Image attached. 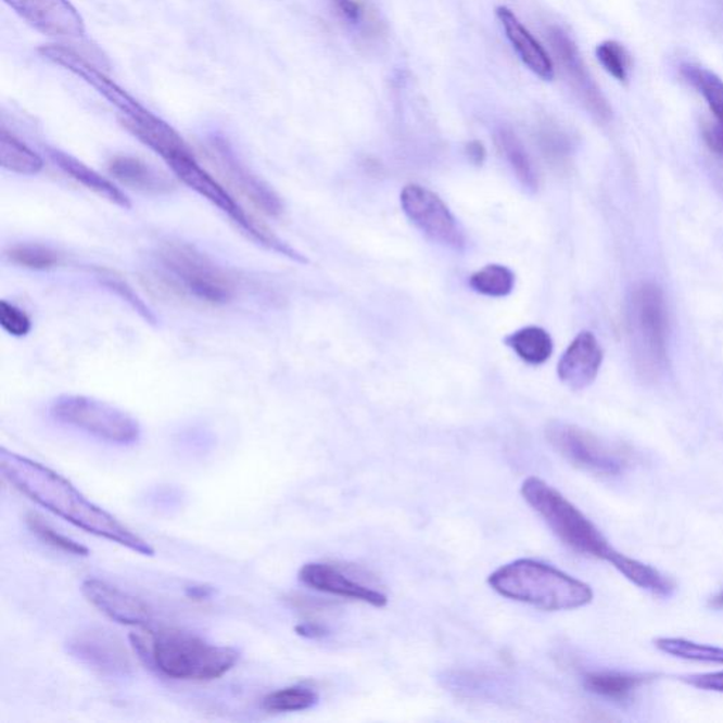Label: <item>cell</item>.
<instances>
[{"label": "cell", "instance_id": "1", "mask_svg": "<svg viewBox=\"0 0 723 723\" xmlns=\"http://www.w3.org/2000/svg\"><path fill=\"white\" fill-rule=\"evenodd\" d=\"M0 469L3 478L27 499L75 528L119 544L140 556H154V548L144 538L110 511L92 504L68 479L53 469L7 449L0 453Z\"/></svg>", "mask_w": 723, "mask_h": 723}, {"label": "cell", "instance_id": "2", "mask_svg": "<svg viewBox=\"0 0 723 723\" xmlns=\"http://www.w3.org/2000/svg\"><path fill=\"white\" fill-rule=\"evenodd\" d=\"M130 642L150 669L172 680H218L241 659L234 647L213 645L180 629L142 627L130 635Z\"/></svg>", "mask_w": 723, "mask_h": 723}, {"label": "cell", "instance_id": "3", "mask_svg": "<svg viewBox=\"0 0 723 723\" xmlns=\"http://www.w3.org/2000/svg\"><path fill=\"white\" fill-rule=\"evenodd\" d=\"M487 582L505 598L548 612L579 609L594 599V591L585 582L529 558L500 567Z\"/></svg>", "mask_w": 723, "mask_h": 723}, {"label": "cell", "instance_id": "4", "mask_svg": "<svg viewBox=\"0 0 723 723\" xmlns=\"http://www.w3.org/2000/svg\"><path fill=\"white\" fill-rule=\"evenodd\" d=\"M156 262L163 283L173 293L214 305L227 304L234 297L233 276L190 243H163Z\"/></svg>", "mask_w": 723, "mask_h": 723}, {"label": "cell", "instance_id": "5", "mask_svg": "<svg viewBox=\"0 0 723 723\" xmlns=\"http://www.w3.org/2000/svg\"><path fill=\"white\" fill-rule=\"evenodd\" d=\"M521 496L546 521L553 533L572 550L608 561L614 548L579 507L542 479L530 477L521 485Z\"/></svg>", "mask_w": 723, "mask_h": 723}, {"label": "cell", "instance_id": "6", "mask_svg": "<svg viewBox=\"0 0 723 723\" xmlns=\"http://www.w3.org/2000/svg\"><path fill=\"white\" fill-rule=\"evenodd\" d=\"M172 172L185 182L187 187L194 190L211 204L217 206L220 213L227 215L234 225L252 241L259 243V245L270 249V251L280 253L291 261L307 263L308 261L295 251V249L288 245V243L280 241L274 233L267 231L262 225L257 224L255 219L242 208L241 204L233 199L223 186L205 168L200 166L196 162L194 154L190 149L182 150V152L174 154V156L164 160Z\"/></svg>", "mask_w": 723, "mask_h": 723}, {"label": "cell", "instance_id": "7", "mask_svg": "<svg viewBox=\"0 0 723 723\" xmlns=\"http://www.w3.org/2000/svg\"><path fill=\"white\" fill-rule=\"evenodd\" d=\"M629 333L638 368L657 373L665 368L669 313L663 291L652 283L638 284L629 303Z\"/></svg>", "mask_w": 723, "mask_h": 723}, {"label": "cell", "instance_id": "8", "mask_svg": "<svg viewBox=\"0 0 723 723\" xmlns=\"http://www.w3.org/2000/svg\"><path fill=\"white\" fill-rule=\"evenodd\" d=\"M51 416L61 424L115 445H131L140 439V426L129 413L93 397L61 396L51 405Z\"/></svg>", "mask_w": 723, "mask_h": 723}, {"label": "cell", "instance_id": "9", "mask_svg": "<svg viewBox=\"0 0 723 723\" xmlns=\"http://www.w3.org/2000/svg\"><path fill=\"white\" fill-rule=\"evenodd\" d=\"M548 443L574 467L599 477L621 475L629 465L627 451L567 422L547 427Z\"/></svg>", "mask_w": 723, "mask_h": 723}, {"label": "cell", "instance_id": "10", "mask_svg": "<svg viewBox=\"0 0 723 723\" xmlns=\"http://www.w3.org/2000/svg\"><path fill=\"white\" fill-rule=\"evenodd\" d=\"M39 53L41 58L77 75L89 87L96 89L112 106L116 107V111L122 115V124L126 129L143 128V126L153 124L157 119L158 116L145 110L130 93L117 86L114 79L107 78L105 74L93 67L77 51L64 46L50 45L40 47Z\"/></svg>", "mask_w": 723, "mask_h": 723}, {"label": "cell", "instance_id": "11", "mask_svg": "<svg viewBox=\"0 0 723 723\" xmlns=\"http://www.w3.org/2000/svg\"><path fill=\"white\" fill-rule=\"evenodd\" d=\"M407 218L431 241L454 251H462L467 241L457 218L435 192L419 185H408L401 194Z\"/></svg>", "mask_w": 723, "mask_h": 723}, {"label": "cell", "instance_id": "12", "mask_svg": "<svg viewBox=\"0 0 723 723\" xmlns=\"http://www.w3.org/2000/svg\"><path fill=\"white\" fill-rule=\"evenodd\" d=\"M210 156L217 164L219 172L227 177L229 185L241 192L256 210L274 218L283 214V201L277 192L248 168L224 139L211 140Z\"/></svg>", "mask_w": 723, "mask_h": 723}, {"label": "cell", "instance_id": "13", "mask_svg": "<svg viewBox=\"0 0 723 723\" xmlns=\"http://www.w3.org/2000/svg\"><path fill=\"white\" fill-rule=\"evenodd\" d=\"M554 54L562 67L572 89L579 96L582 105L595 117L596 120L608 124L612 119V107L607 98L600 92L598 86L591 77L588 68L582 60L579 49L567 33L553 27L548 33Z\"/></svg>", "mask_w": 723, "mask_h": 723}, {"label": "cell", "instance_id": "14", "mask_svg": "<svg viewBox=\"0 0 723 723\" xmlns=\"http://www.w3.org/2000/svg\"><path fill=\"white\" fill-rule=\"evenodd\" d=\"M67 651L79 663L105 677H125L131 670L125 646L119 638L102 629L77 633L67 642Z\"/></svg>", "mask_w": 723, "mask_h": 723}, {"label": "cell", "instance_id": "15", "mask_svg": "<svg viewBox=\"0 0 723 723\" xmlns=\"http://www.w3.org/2000/svg\"><path fill=\"white\" fill-rule=\"evenodd\" d=\"M33 29L49 37L79 39L86 22L69 0H4Z\"/></svg>", "mask_w": 723, "mask_h": 723}, {"label": "cell", "instance_id": "16", "mask_svg": "<svg viewBox=\"0 0 723 723\" xmlns=\"http://www.w3.org/2000/svg\"><path fill=\"white\" fill-rule=\"evenodd\" d=\"M81 593L93 608L111 621L138 627H148L152 622L153 612L148 604L105 581L88 579L83 582Z\"/></svg>", "mask_w": 723, "mask_h": 723}, {"label": "cell", "instance_id": "17", "mask_svg": "<svg viewBox=\"0 0 723 723\" xmlns=\"http://www.w3.org/2000/svg\"><path fill=\"white\" fill-rule=\"evenodd\" d=\"M602 362V346L594 333L581 332L558 362V378L572 391H584L595 382Z\"/></svg>", "mask_w": 723, "mask_h": 723}, {"label": "cell", "instance_id": "18", "mask_svg": "<svg viewBox=\"0 0 723 723\" xmlns=\"http://www.w3.org/2000/svg\"><path fill=\"white\" fill-rule=\"evenodd\" d=\"M299 580L308 588L318 593L341 596V598L360 600V602L372 605L375 608H383L388 605V596L380 591L369 588L359 582L347 579L337 567L324 565V562H308L299 572Z\"/></svg>", "mask_w": 723, "mask_h": 723}, {"label": "cell", "instance_id": "19", "mask_svg": "<svg viewBox=\"0 0 723 723\" xmlns=\"http://www.w3.org/2000/svg\"><path fill=\"white\" fill-rule=\"evenodd\" d=\"M496 17L504 27L507 40L510 41L511 47H513L520 60L523 61L525 67L544 81H551L554 78L553 61L548 58L543 46L534 39L532 33L525 29L523 23L509 8L497 7Z\"/></svg>", "mask_w": 723, "mask_h": 723}, {"label": "cell", "instance_id": "20", "mask_svg": "<svg viewBox=\"0 0 723 723\" xmlns=\"http://www.w3.org/2000/svg\"><path fill=\"white\" fill-rule=\"evenodd\" d=\"M49 156L67 176L74 178L88 190L96 192L101 199L110 201L111 204L120 206V208H131L130 200L124 191L117 189L114 182L107 180L102 174L88 167L86 163L79 162L78 158L61 152L58 149H49Z\"/></svg>", "mask_w": 723, "mask_h": 723}, {"label": "cell", "instance_id": "21", "mask_svg": "<svg viewBox=\"0 0 723 723\" xmlns=\"http://www.w3.org/2000/svg\"><path fill=\"white\" fill-rule=\"evenodd\" d=\"M107 170L122 185L145 192V194H168L174 189V185L168 178L138 157L116 156L107 164Z\"/></svg>", "mask_w": 723, "mask_h": 723}, {"label": "cell", "instance_id": "22", "mask_svg": "<svg viewBox=\"0 0 723 723\" xmlns=\"http://www.w3.org/2000/svg\"><path fill=\"white\" fill-rule=\"evenodd\" d=\"M624 579L638 586V588L649 591V593L659 596H670L674 593V585L665 575L643 562L624 556V554L613 550L608 558Z\"/></svg>", "mask_w": 723, "mask_h": 723}, {"label": "cell", "instance_id": "23", "mask_svg": "<svg viewBox=\"0 0 723 723\" xmlns=\"http://www.w3.org/2000/svg\"><path fill=\"white\" fill-rule=\"evenodd\" d=\"M0 164L18 176H36L45 168L43 158L4 128L0 131Z\"/></svg>", "mask_w": 723, "mask_h": 723}, {"label": "cell", "instance_id": "24", "mask_svg": "<svg viewBox=\"0 0 723 723\" xmlns=\"http://www.w3.org/2000/svg\"><path fill=\"white\" fill-rule=\"evenodd\" d=\"M496 139L502 153L505 154L507 163H509V166L516 174V178H518L520 185L523 186L525 190L533 192L537 191V172H535L532 158H530L528 150L524 149L518 135L509 128H502L497 131Z\"/></svg>", "mask_w": 723, "mask_h": 723}, {"label": "cell", "instance_id": "25", "mask_svg": "<svg viewBox=\"0 0 723 723\" xmlns=\"http://www.w3.org/2000/svg\"><path fill=\"white\" fill-rule=\"evenodd\" d=\"M646 675L618 673V671H599L584 677V687L599 697L623 701L631 697L646 681Z\"/></svg>", "mask_w": 723, "mask_h": 723}, {"label": "cell", "instance_id": "26", "mask_svg": "<svg viewBox=\"0 0 723 723\" xmlns=\"http://www.w3.org/2000/svg\"><path fill=\"white\" fill-rule=\"evenodd\" d=\"M506 345L530 365H542L550 359L553 340L550 333L540 327H525L506 337Z\"/></svg>", "mask_w": 723, "mask_h": 723}, {"label": "cell", "instance_id": "27", "mask_svg": "<svg viewBox=\"0 0 723 723\" xmlns=\"http://www.w3.org/2000/svg\"><path fill=\"white\" fill-rule=\"evenodd\" d=\"M681 75L706 98L716 122L723 125V81L715 73L698 65H681Z\"/></svg>", "mask_w": 723, "mask_h": 723}, {"label": "cell", "instance_id": "28", "mask_svg": "<svg viewBox=\"0 0 723 723\" xmlns=\"http://www.w3.org/2000/svg\"><path fill=\"white\" fill-rule=\"evenodd\" d=\"M318 699L316 689L299 684L267 694L262 706L267 712H302L316 707Z\"/></svg>", "mask_w": 723, "mask_h": 723}, {"label": "cell", "instance_id": "29", "mask_svg": "<svg viewBox=\"0 0 723 723\" xmlns=\"http://www.w3.org/2000/svg\"><path fill=\"white\" fill-rule=\"evenodd\" d=\"M656 647L677 659L698 661V663L723 664L722 647L699 645L692 640L677 637L657 638Z\"/></svg>", "mask_w": 723, "mask_h": 723}, {"label": "cell", "instance_id": "30", "mask_svg": "<svg viewBox=\"0 0 723 723\" xmlns=\"http://www.w3.org/2000/svg\"><path fill=\"white\" fill-rule=\"evenodd\" d=\"M513 271L502 265H487L469 277L473 291L487 297H506L515 289Z\"/></svg>", "mask_w": 723, "mask_h": 723}, {"label": "cell", "instance_id": "31", "mask_svg": "<svg viewBox=\"0 0 723 723\" xmlns=\"http://www.w3.org/2000/svg\"><path fill=\"white\" fill-rule=\"evenodd\" d=\"M9 262L30 270H50L61 265L63 256L58 251L39 243H21L8 249Z\"/></svg>", "mask_w": 723, "mask_h": 723}, {"label": "cell", "instance_id": "32", "mask_svg": "<svg viewBox=\"0 0 723 723\" xmlns=\"http://www.w3.org/2000/svg\"><path fill=\"white\" fill-rule=\"evenodd\" d=\"M26 523L29 525L30 532L36 534L41 542L49 544V546L58 548V550L63 553L73 554V556H89V550L86 546L67 537V535L59 533L58 530H54L50 524H47L39 515H27Z\"/></svg>", "mask_w": 723, "mask_h": 723}, {"label": "cell", "instance_id": "33", "mask_svg": "<svg viewBox=\"0 0 723 723\" xmlns=\"http://www.w3.org/2000/svg\"><path fill=\"white\" fill-rule=\"evenodd\" d=\"M596 59L607 72L619 83H627L632 60L627 50L614 40H607L598 45L595 50Z\"/></svg>", "mask_w": 723, "mask_h": 723}, {"label": "cell", "instance_id": "34", "mask_svg": "<svg viewBox=\"0 0 723 723\" xmlns=\"http://www.w3.org/2000/svg\"><path fill=\"white\" fill-rule=\"evenodd\" d=\"M0 326L9 335L23 338L29 335L33 324L26 312L13 303L0 302Z\"/></svg>", "mask_w": 723, "mask_h": 723}, {"label": "cell", "instance_id": "35", "mask_svg": "<svg viewBox=\"0 0 723 723\" xmlns=\"http://www.w3.org/2000/svg\"><path fill=\"white\" fill-rule=\"evenodd\" d=\"M102 284L106 286L107 289L114 291L115 294L119 295L120 299H124L126 303L130 305L135 312H138L145 321L150 324H156V317L152 313V309L145 305L142 299L135 293V290L130 288L126 281L117 279L114 276H102Z\"/></svg>", "mask_w": 723, "mask_h": 723}, {"label": "cell", "instance_id": "36", "mask_svg": "<svg viewBox=\"0 0 723 723\" xmlns=\"http://www.w3.org/2000/svg\"><path fill=\"white\" fill-rule=\"evenodd\" d=\"M543 150L551 160L558 163L565 162L571 152V143L566 135L557 130H546L542 135Z\"/></svg>", "mask_w": 723, "mask_h": 723}, {"label": "cell", "instance_id": "37", "mask_svg": "<svg viewBox=\"0 0 723 723\" xmlns=\"http://www.w3.org/2000/svg\"><path fill=\"white\" fill-rule=\"evenodd\" d=\"M684 683L692 687L703 689V692H715L723 694V671L707 674H692L681 677Z\"/></svg>", "mask_w": 723, "mask_h": 723}, {"label": "cell", "instance_id": "38", "mask_svg": "<svg viewBox=\"0 0 723 723\" xmlns=\"http://www.w3.org/2000/svg\"><path fill=\"white\" fill-rule=\"evenodd\" d=\"M335 4L338 13L344 21L350 23V25H359L362 18H364V7L358 2V0H332Z\"/></svg>", "mask_w": 723, "mask_h": 723}, {"label": "cell", "instance_id": "39", "mask_svg": "<svg viewBox=\"0 0 723 723\" xmlns=\"http://www.w3.org/2000/svg\"><path fill=\"white\" fill-rule=\"evenodd\" d=\"M703 140L713 153L723 158V125L720 122L708 124L703 128Z\"/></svg>", "mask_w": 723, "mask_h": 723}, {"label": "cell", "instance_id": "40", "mask_svg": "<svg viewBox=\"0 0 723 723\" xmlns=\"http://www.w3.org/2000/svg\"><path fill=\"white\" fill-rule=\"evenodd\" d=\"M465 152H467V156L473 164H477V166H482L483 163H485L486 158V149L483 143L479 142V140H472V142H469L467 144V148H465Z\"/></svg>", "mask_w": 723, "mask_h": 723}, {"label": "cell", "instance_id": "41", "mask_svg": "<svg viewBox=\"0 0 723 723\" xmlns=\"http://www.w3.org/2000/svg\"><path fill=\"white\" fill-rule=\"evenodd\" d=\"M295 631H297L299 635L312 638L326 635V629L316 623L300 624V626L295 627Z\"/></svg>", "mask_w": 723, "mask_h": 723}, {"label": "cell", "instance_id": "42", "mask_svg": "<svg viewBox=\"0 0 723 723\" xmlns=\"http://www.w3.org/2000/svg\"><path fill=\"white\" fill-rule=\"evenodd\" d=\"M213 593L214 589L206 585H195L187 588V595H189L191 599L195 600L208 599Z\"/></svg>", "mask_w": 723, "mask_h": 723}, {"label": "cell", "instance_id": "43", "mask_svg": "<svg viewBox=\"0 0 723 723\" xmlns=\"http://www.w3.org/2000/svg\"><path fill=\"white\" fill-rule=\"evenodd\" d=\"M711 607L715 609H723V591L716 596H713L711 600Z\"/></svg>", "mask_w": 723, "mask_h": 723}]
</instances>
